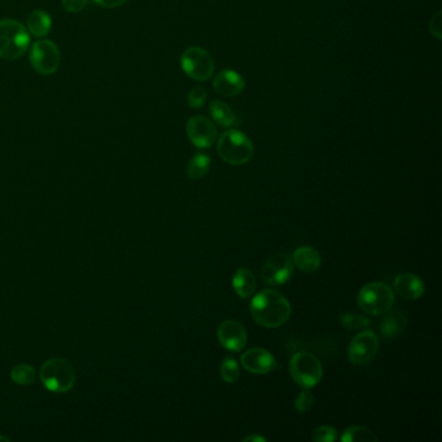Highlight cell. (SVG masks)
I'll use <instances>...</instances> for the list:
<instances>
[{
	"instance_id": "4dcf8cb0",
	"label": "cell",
	"mask_w": 442,
	"mask_h": 442,
	"mask_svg": "<svg viewBox=\"0 0 442 442\" xmlns=\"http://www.w3.org/2000/svg\"><path fill=\"white\" fill-rule=\"evenodd\" d=\"M95 1L104 8H117L123 6L127 0H95Z\"/></svg>"
},
{
	"instance_id": "7c38bea8",
	"label": "cell",
	"mask_w": 442,
	"mask_h": 442,
	"mask_svg": "<svg viewBox=\"0 0 442 442\" xmlns=\"http://www.w3.org/2000/svg\"><path fill=\"white\" fill-rule=\"evenodd\" d=\"M217 337L222 346L229 352H241L246 348L248 336L244 326L236 320H225L217 329Z\"/></svg>"
},
{
	"instance_id": "ba28073f",
	"label": "cell",
	"mask_w": 442,
	"mask_h": 442,
	"mask_svg": "<svg viewBox=\"0 0 442 442\" xmlns=\"http://www.w3.org/2000/svg\"><path fill=\"white\" fill-rule=\"evenodd\" d=\"M29 58L34 70L42 75L56 73L61 61L58 46L47 39L34 43Z\"/></svg>"
},
{
	"instance_id": "9a60e30c",
	"label": "cell",
	"mask_w": 442,
	"mask_h": 442,
	"mask_svg": "<svg viewBox=\"0 0 442 442\" xmlns=\"http://www.w3.org/2000/svg\"><path fill=\"white\" fill-rule=\"evenodd\" d=\"M394 291L406 300H418L424 295V282L415 274H400L394 279Z\"/></svg>"
},
{
	"instance_id": "52a82bcc",
	"label": "cell",
	"mask_w": 442,
	"mask_h": 442,
	"mask_svg": "<svg viewBox=\"0 0 442 442\" xmlns=\"http://www.w3.org/2000/svg\"><path fill=\"white\" fill-rule=\"evenodd\" d=\"M180 66L189 78L205 82L213 77L214 60L212 55L201 47H189L180 58Z\"/></svg>"
},
{
	"instance_id": "8fae6325",
	"label": "cell",
	"mask_w": 442,
	"mask_h": 442,
	"mask_svg": "<svg viewBox=\"0 0 442 442\" xmlns=\"http://www.w3.org/2000/svg\"><path fill=\"white\" fill-rule=\"evenodd\" d=\"M186 129L191 143L200 149L212 147L217 140V129L214 123L204 115H194L189 118Z\"/></svg>"
},
{
	"instance_id": "44dd1931",
	"label": "cell",
	"mask_w": 442,
	"mask_h": 442,
	"mask_svg": "<svg viewBox=\"0 0 442 442\" xmlns=\"http://www.w3.org/2000/svg\"><path fill=\"white\" fill-rule=\"evenodd\" d=\"M212 160L206 153H197L189 160L187 165V175L191 180H200L209 172Z\"/></svg>"
},
{
	"instance_id": "277c9868",
	"label": "cell",
	"mask_w": 442,
	"mask_h": 442,
	"mask_svg": "<svg viewBox=\"0 0 442 442\" xmlns=\"http://www.w3.org/2000/svg\"><path fill=\"white\" fill-rule=\"evenodd\" d=\"M41 380L49 392L66 393L75 384V371L69 360L49 358L42 366Z\"/></svg>"
},
{
	"instance_id": "4316f807",
	"label": "cell",
	"mask_w": 442,
	"mask_h": 442,
	"mask_svg": "<svg viewBox=\"0 0 442 442\" xmlns=\"http://www.w3.org/2000/svg\"><path fill=\"white\" fill-rule=\"evenodd\" d=\"M311 437L314 441L318 442H335L337 440V431L329 426L318 427L312 431Z\"/></svg>"
},
{
	"instance_id": "ac0fdd59",
	"label": "cell",
	"mask_w": 442,
	"mask_h": 442,
	"mask_svg": "<svg viewBox=\"0 0 442 442\" xmlns=\"http://www.w3.org/2000/svg\"><path fill=\"white\" fill-rule=\"evenodd\" d=\"M232 288L241 298L252 297L257 288V280L253 272L246 267H240L232 277Z\"/></svg>"
},
{
	"instance_id": "9c48e42d",
	"label": "cell",
	"mask_w": 442,
	"mask_h": 442,
	"mask_svg": "<svg viewBox=\"0 0 442 442\" xmlns=\"http://www.w3.org/2000/svg\"><path fill=\"white\" fill-rule=\"evenodd\" d=\"M295 271V265L292 255L286 253L275 254L263 263V280L269 286H283L292 278Z\"/></svg>"
},
{
	"instance_id": "6da1fadb",
	"label": "cell",
	"mask_w": 442,
	"mask_h": 442,
	"mask_svg": "<svg viewBox=\"0 0 442 442\" xmlns=\"http://www.w3.org/2000/svg\"><path fill=\"white\" fill-rule=\"evenodd\" d=\"M291 303L278 291L263 289L254 296L251 303V314L254 322L266 328L282 327L291 317Z\"/></svg>"
},
{
	"instance_id": "ffe728a7",
	"label": "cell",
	"mask_w": 442,
	"mask_h": 442,
	"mask_svg": "<svg viewBox=\"0 0 442 442\" xmlns=\"http://www.w3.org/2000/svg\"><path fill=\"white\" fill-rule=\"evenodd\" d=\"M209 113L212 115L214 122L218 123L222 127H229L235 123L234 110L221 100H213L209 104Z\"/></svg>"
},
{
	"instance_id": "8992f818",
	"label": "cell",
	"mask_w": 442,
	"mask_h": 442,
	"mask_svg": "<svg viewBox=\"0 0 442 442\" xmlns=\"http://www.w3.org/2000/svg\"><path fill=\"white\" fill-rule=\"evenodd\" d=\"M289 372L295 383L303 389H310L323 377V367L320 360L309 352L296 353L289 362Z\"/></svg>"
},
{
	"instance_id": "5b68a950",
	"label": "cell",
	"mask_w": 442,
	"mask_h": 442,
	"mask_svg": "<svg viewBox=\"0 0 442 442\" xmlns=\"http://www.w3.org/2000/svg\"><path fill=\"white\" fill-rule=\"evenodd\" d=\"M357 301L360 309L370 315H384L393 306V289L380 282L369 283L360 289Z\"/></svg>"
},
{
	"instance_id": "5bb4252c",
	"label": "cell",
	"mask_w": 442,
	"mask_h": 442,
	"mask_svg": "<svg viewBox=\"0 0 442 442\" xmlns=\"http://www.w3.org/2000/svg\"><path fill=\"white\" fill-rule=\"evenodd\" d=\"M213 89L221 96L232 98L238 96L246 89V81L238 72L226 69L215 75Z\"/></svg>"
},
{
	"instance_id": "484cf974",
	"label": "cell",
	"mask_w": 442,
	"mask_h": 442,
	"mask_svg": "<svg viewBox=\"0 0 442 442\" xmlns=\"http://www.w3.org/2000/svg\"><path fill=\"white\" fill-rule=\"evenodd\" d=\"M206 98H208V92L205 90V87L196 86L189 91V95H187V101H189V107L194 108V109H200V108L204 107Z\"/></svg>"
},
{
	"instance_id": "f1b7e54d",
	"label": "cell",
	"mask_w": 442,
	"mask_h": 442,
	"mask_svg": "<svg viewBox=\"0 0 442 442\" xmlns=\"http://www.w3.org/2000/svg\"><path fill=\"white\" fill-rule=\"evenodd\" d=\"M89 0H63V7L70 13H77L87 6Z\"/></svg>"
},
{
	"instance_id": "4fadbf2b",
	"label": "cell",
	"mask_w": 442,
	"mask_h": 442,
	"mask_svg": "<svg viewBox=\"0 0 442 442\" xmlns=\"http://www.w3.org/2000/svg\"><path fill=\"white\" fill-rule=\"evenodd\" d=\"M241 366L252 374L265 375L275 369L277 362L270 352L263 348H253L241 355Z\"/></svg>"
},
{
	"instance_id": "7402d4cb",
	"label": "cell",
	"mask_w": 442,
	"mask_h": 442,
	"mask_svg": "<svg viewBox=\"0 0 442 442\" xmlns=\"http://www.w3.org/2000/svg\"><path fill=\"white\" fill-rule=\"evenodd\" d=\"M340 440L343 442H377V437L366 427L353 426L345 429Z\"/></svg>"
},
{
	"instance_id": "7a4b0ae2",
	"label": "cell",
	"mask_w": 442,
	"mask_h": 442,
	"mask_svg": "<svg viewBox=\"0 0 442 442\" xmlns=\"http://www.w3.org/2000/svg\"><path fill=\"white\" fill-rule=\"evenodd\" d=\"M217 152L225 163L240 166L248 164L253 158V143L246 134L232 129L223 132L220 137Z\"/></svg>"
},
{
	"instance_id": "1f68e13d",
	"label": "cell",
	"mask_w": 442,
	"mask_h": 442,
	"mask_svg": "<svg viewBox=\"0 0 442 442\" xmlns=\"http://www.w3.org/2000/svg\"><path fill=\"white\" fill-rule=\"evenodd\" d=\"M243 441L244 442H265L266 441V438L263 437V436H248V437H244L243 438Z\"/></svg>"
},
{
	"instance_id": "2e32d148",
	"label": "cell",
	"mask_w": 442,
	"mask_h": 442,
	"mask_svg": "<svg viewBox=\"0 0 442 442\" xmlns=\"http://www.w3.org/2000/svg\"><path fill=\"white\" fill-rule=\"evenodd\" d=\"M292 261L297 269L308 274L315 272L320 269V263H322L320 252L308 246L297 248L292 254Z\"/></svg>"
},
{
	"instance_id": "3957f363",
	"label": "cell",
	"mask_w": 442,
	"mask_h": 442,
	"mask_svg": "<svg viewBox=\"0 0 442 442\" xmlns=\"http://www.w3.org/2000/svg\"><path fill=\"white\" fill-rule=\"evenodd\" d=\"M30 44V34L16 20H0V58L16 60Z\"/></svg>"
},
{
	"instance_id": "d4e9b609",
	"label": "cell",
	"mask_w": 442,
	"mask_h": 442,
	"mask_svg": "<svg viewBox=\"0 0 442 442\" xmlns=\"http://www.w3.org/2000/svg\"><path fill=\"white\" fill-rule=\"evenodd\" d=\"M340 323L348 329H362V328L369 327L370 322L369 318L363 317V315H358V314H344L340 317Z\"/></svg>"
},
{
	"instance_id": "83f0119b",
	"label": "cell",
	"mask_w": 442,
	"mask_h": 442,
	"mask_svg": "<svg viewBox=\"0 0 442 442\" xmlns=\"http://www.w3.org/2000/svg\"><path fill=\"white\" fill-rule=\"evenodd\" d=\"M312 402H314V396H312V393H311L309 389H303V392L296 397V410H297L298 412L303 414V412H306V411L310 410L311 406H312Z\"/></svg>"
},
{
	"instance_id": "603a6c76",
	"label": "cell",
	"mask_w": 442,
	"mask_h": 442,
	"mask_svg": "<svg viewBox=\"0 0 442 442\" xmlns=\"http://www.w3.org/2000/svg\"><path fill=\"white\" fill-rule=\"evenodd\" d=\"M11 379L18 385H29L35 380L34 367L26 363H20L11 371Z\"/></svg>"
},
{
	"instance_id": "e0dca14e",
	"label": "cell",
	"mask_w": 442,
	"mask_h": 442,
	"mask_svg": "<svg viewBox=\"0 0 442 442\" xmlns=\"http://www.w3.org/2000/svg\"><path fill=\"white\" fill-rule=\"evenodd\" d=\"M385 315V314H384ZM408 326V315L402 311H388L380 322V332L385 339H396Z\"/></svg>"
},
{
	"instance_id": "d6986e66",
	"label": "cell",
	"mask_w": 442,
	"mask_h": 442,
	"mask_svg": "<svg viewBox=\"0 0 442 442\" xmlns=\"http://www.w3.org/2000/svg\"><path fill=\"white\" fill-rule=\"evenodd\" d=\"M52 21L49 13L44 11H34L27 17V32L37 38H43L49 33Z\"/></svg>"
},
{
	"instance_id": "30bf717a",
	"label": "cell",
	"mask_w": 442,
	"mask_h": 442,
	"mask_svg": "<svg viewBox=\"0 0 442 442\" xmlns=\"http://www.w3.org/2000/svg\"><path fill=\"white\" fill-rule=\"evenodd\" d=\"M379 349V339L377 334L371 329L363 331L355 336L349 344V360L353 365H366L377 355Z\"/></svg>"
},
{
	"instance_id": "cb8c5ba5",
	"label": "cell",
	"mask_w": 442,
	"mask_h": 442,
	"mask_svg": "<svg viewBox=\"0 0 442 442\" xmlns=\"http://www.w3.org/2000/svg\"><path fill=\"white\" fill-rule=\"evenodd\" d=\"M221 377L225 383H229V384L236 383L240 377L238 362L231 357L225 358L221 365Z\"/></svg>"
},
{
	"instance_id": "f546056e",
	"label": "cell",
	"mask_w": 442,
	"mask_h": 442,
	"mask_svg": "<svg viewBox=\"0 0 442 442\" xmlns=\"http://www.w3.org/2000/svg\"><path fill=\"white\" fill-rule=\"evenodd\" d=\"M429 33L434 35L437 39H441V12L440 11L431 18Z\"/></svg>"
}]
</instances>
